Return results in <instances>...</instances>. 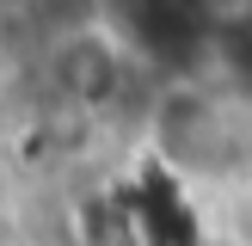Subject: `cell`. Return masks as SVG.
Wrapping results in <instances>:
<instances>
[{
  "instance_id": "cell-1",
  "label": "cell",
  "mask_w": 252,
  "mask_h": 246,
  "mask_svg": "<svg viewBox=\"0 0 252 246\" xmlns=\"http://www.w3.org/2000/svg\"><path fill=\"white\" fill-rule=\"evenodd\" d=\"M148 68L105 31V25H62L56 43L43 49V92L49 105L74 111L86 123H111L117 111H129L142 98Z\"/></svg>"
}]
</instances>
